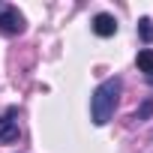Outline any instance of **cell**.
Here are the masks:
<instances>
[{
    "label": "cell",
    "mask_w": 153,
    "mask_h": 153,
    "mask_svg": "<svg viewBox=\"0 0 153 153\" xmlns=\"http://www.w3.org/2000/svg\"><path fill=\"white\" fill-rule=\"evenodd\" d=\"M138 72H144L147 81L153 84V48H141L138 51Z\"/></svg>",
    "instance_id": "obj_5"
},
{
    "label": "cell",
    "mask_w": 153,
    "mask_h": 153,
    "mask_svg": "<svg viewBox=\"0 0 153 153\" xmlns=\"http://www.w3.org/2000/svg\"><path fill=\"white\" fill-rule=\"evenodd\" d=\"M21 135V126H18V108H6L0 114V141L3 144H12L18 141Z\"/></svg>",
    "instance_id": "obj_3"
},
{
    "label": "cell",
    "mask_w": 153,
    "mask_h": 153,
    "mask_svg": "<svg viewBox=\"0 0 153 153\" xmlns=\"http://www.w3.org/2000/svg\"><path fill=\"white\" fill-rule=\"evenodd\" d=\"M0 33H6V36L24 33V15L9 3H0Z\"/></svg>",
    "instance_id": "obj_2"
},
{
    "label": "cell",
    "mask_w": 153,
    "mask_h": 153,
    "mask_svg": "<svg viewBox=\"0 0 153 153\" xmlns=\"http://www.w3.org/2000/svg\"><path fill=\"white\" fill-rule=\"evenodd\" d=\"M120 90H123L120 78H105L93 90V96H90V117H93L96 126H105L111 120V114H114V108L120 102Z\"/></svg>",
    "instance_id": "obj_1"
},
{
    "label": "cell",
    "mask_w": 153,
    "mask_h": 153,
    "mask_svg": "<svg viewBox=\"0 0 153 153\" xmlns=\"http://www.w3.org/2000/svg\"><path fill=\"white\" fill-rule=\"evenodd\" d=\"M138 36L144 42H153V21L150 18H138Z\"/></svg>",
    "instance_id": "obj_6"
},
{
    "label": "cell",
    "mask_w": 153,
    "mask_h": 153,
    "mask_svg": "<svg viewBox=\"0 0 153 153\" xmlns=\"http://www.w3.org/2000/svg\"><path fill=\"white\" fill-rule=\"evenodd\" d=\"M150 114H153V102L147 99V102H144V105H141V108H138V111L132 114V120H135V123H144V120H147Z\"/></svg>",
    "instance_id": "obj_7"
},
{
    "label": "cell",
    "mask_w": 153,
    "mask_h": 153,
    "mask_svg": "<svg viewBox=\"0 0 153 153\" xmlns=\"http://www.w3.org/2000/svg\"><path fill=\"white\" fill-rule=\"evenodd\" d=\"M93 33H96V36H102V39L114 36V33H117V18H114V15H108V12L93 15Z\"/></svg>",
    "instance_id": "obj_4"
}]
</instances>
